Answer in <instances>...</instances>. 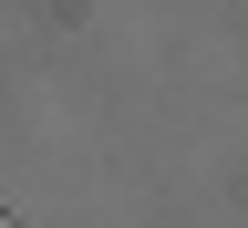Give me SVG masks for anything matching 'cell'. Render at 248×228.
Returning a JSON list of instances; mask_svg holds the SVG:
<instances>
[{"label":"cell","instance_id":"cell-1","mask_svg":"<svg viewBox=\"0 0 248 228\" xmlns=\"http://www.w3.org/2000/svg\"><path fill=\"white\" fill-rule=\"evenodd\" d=\"M0 228H11V218H0Z\"/></svg>","mask_w":248,"mask_h":228}]
</instances>
